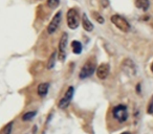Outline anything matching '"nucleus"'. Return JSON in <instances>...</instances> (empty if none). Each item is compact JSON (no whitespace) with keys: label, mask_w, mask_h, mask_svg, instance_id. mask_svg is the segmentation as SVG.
I'll return each instance as SVG.
<instances>
[{"label":"nucleus","mask_w":153,"mask_h":134,"mask_svg":"<svg viewBox=\"0 0 153 134\" xmlns=\"http://www.w3.org/2000/svg\"><path fill=\"white\" fill-rule=\"evenodd\" d=\"M97 68V61L94 57L89 58V59L86 61V63L83 65V67L81 68L79 73L80 79H87L90 76H92V73L96 71Z\"/></svg>","instance_id":"obj_1"},{"label":"nucleus","mask_w":153,"mask_h":134,"mask_svg":"<svg viewBox=\"0 0 153 134\" xmlns=\"http://www.w3.org/2000/svg\"><path fill=\"white\" fill-rule=\"evenodd\" d=\"M121 134H131L130 132H123V133H121Z\"/></svg>","instance_id":"obj_22"},{"label":"nucleus","mask_w":153,"mask_h":134,"mask_svg":"<svg viewBox=\"0 0 153 134\" xmlns=\"http://www.w3.org/2000/svg\"><path fill=\"white\" fill-rule=\"evenodd\" d=\"M80 23V16L76 9H70L67 12V25L70 30H76Z\"/></svg>","instance_id":"obj_4"},{"label":"nucleus","mask_w":153,"mask_h":134,"mask_svg":"<svg viewBox=\"0 0 153 134\" xmlns=\"http://www.w3.org/2000/svg\"><path fill=\"white\" fill-rule=\"evenodd\" d=\"M67 40L68 36L66 33H63L61 39H60L59 43V53H58V57H59L60 61H64L66 57V47H67Z\"/></svg>","instance_id":"obj_7"},{"label":"nucleus","mask_w":153,"mask_h":134,"mask_svg":"<svg viewBox=\"0 0 153 134\" xmlns=\"http://www.w3.org/2000/svg\"><path fill=\"white\" fill-rule=\"evenodd\" d=\"M135 7L143 11H147L150 7L149 0H135Z\"/></svg>","instance_id":"obj_12"},{"label":"nucleus","mask_w":153,"mask_h":134,"mask_svg":"<svg viewBox=\"0 0 153 134\" xmlns=\"http://www.w3.org/2000/svg\"><path fill=\"white\" fill-rule=\"evenodd\" d=\"M92 16L94 17V19H96V21L98 22V23L103 24L105 22L104 18H103L102 15H100V14H99L98 12H92Z\"/></svg>","instance_id":"obj_16"},{"label":"nucleus","mask_w":153,"mask_h":134,"mask_svg":"<svg viewBox=\"0 0 153 134\" xmlns=\"http://www.w3.org/2000/svg\"><path fill=\"white\" fill-rule=\"evenodd\" d=\"M71 47H72V51H74V53H76V55H79V53H81V51H82L81 42H79V41H76V40L72 41Z\"/></svg>","instance_id":"obj_13"},{"label":"nucleus","mask_w":153,"mask_h":134,"mask_svg":"<svg viewBox=\"0 0 153 134\" xmlns=\"http://www.w3.org/2000/svg\"><path fill=\"white\" fill-rule=\"evenodd\" d=\"M122 70L126 73L127 76H130V77H134L136 75V66L135 64L133 63V61L130 59H125L123 62H122Z\"/></svg>","instance_id":"obj_6"},{"label":"nucleus","mask_w":153,"mask_h":134,"mask_svg":"<svg viewBox=\"0 0 153 134\" xmlns=\"http://www.w3.org/2000/svg\"><path fill=\"white\" fill-rule=\"evenodd\" d=\"M60 4V0H47V5L51 9H56Z\"/></svg>","instance_id":"obj_17"},{"label":"nucleus","mask_w":153,"mask_h":134,"mask_svg":"<svg viewBox=\"0 0 153 134\" xmlns=\"http://www.w3.org/2000/svg\"><path fill=\"white\" fill-rule=\"evenodd\" d=\"M56 57H57V51H53L51 53V58H49L48 62H47V69H51L53 68V66H55V63H56Z\"/></svg>","instance_id":"obj_15"},{"label":"nucleus","mask_w":153,"mask_h":134,"mask_svg":"<svg viewBox=\"0 0 153 134\" xmlns=\"http://www.w3.org/2000/svg\"><path fill=\"white\" fill-rule=\"evenodd\" d=\"M13 125H14L13 121H11L10 124H7V125L4 127V129H3V134H11L12 130H13Z\"/></svg>","instance_id":"obj_18"},{"label":"nucleus","mask_w":153,"mask_h":134,"mask_svg":"<svg viewBox=\"0 0 153 134\" xmlns=\"http://www.w3.org/2000/svg\"><path fill=\"white\" fill-rule=\"evenodd\" d=\"M151 71L153 73V62H152V64H151Z\"/></svg>","instance_id":"obj_21"},{"label":"nucleus","mask_w":153,"mask_h":134,"mask_svg":"<svg viewBox=\"0 0 153 134\" xmlns=\"http://www.w3.org/2000/svg\"><path fill=\"white\" fill-rule=\"evenodd\" d=\"M110 71V66L107 63H103L97 67V77L100 80H105L109 76Z\"/></svg>","instance_id":"obj_9"},{"label":"nucleus","mask_w":153,"mask_h":134,"mask_svg":"<svg viewBox=\"0 0 153 134\" xmlns=\"http://www.w3.org/2000/svg\"><path fill=\"white\" fill-rule=\"evenodd\" d=\"M49 89V83H41L39 84L38 88H37V92H38V96L41 98H44L47 94Z\"/></svg>","instance_id":"obj_10"},{"label":"nucleus","mask_w":153,"mask_h":134,"mask_svg":"<svg viewBox=\"0 0 153 134\" xmlns=\"http://www.w3.org/2000/svg\"><path fill=\"white\" fill-rule=\"evenodd\" d=\"M60 22H61V12L59 11L55 16H53L51 23H49L48 26H47V33H48L49 35L53 34V33L58 30V27H59Z\"/></svg>","instance_id":"obj_8"},{"label":"nucleus","mask_w":153,"mask_h":134,"mask_svg":"<svg viewBox=\"0 0 153 134\" xmlns=\"http://www.w3.org/2000/svg\"><path fill=\"white\" fill-rule=\"evenodd\" d=\"M140 84H138V85L136 86V91H137L138 93H140Z\"/></svg>","instance_id":"obj_20"},{"label":"nucleus","mask_w":153,"mask_h":134,"mask_svg":"<svg viewBox=\"0 0 153 134\" xmlns=\"http://www.w3.org/2000/svg\"><path fill=\"white\" fill-rule=\"evenodd\" d=\"M112 116L120 124L125 123L129 117V113H128V109L125 105H117V106L113 107L112 109Z\"/></svg>","instance_id":"obj_2"},{"label":"nucleus","mask_w":153,"mask_h":134,"mask_svg":"<svg viewBox=\"0 0 153 134\" xmlns=\"http://www.w3.org/2000/svg\"><path fill=\"white\" fill-rule=\"evenodd\" d=\"M110 20H111V22H112V23L123 33H128L130 30L129 22H128L124 17H122V16L113 15V16H111Z\"/></svg>","instance_id":"obj_3"},{"label":"nucleus","mask_w":153,"mask_h":134,"mask_svg":"<svg viewBox=\"0 0 153 134\" xmlns=\"http://www.w3.org/2000/svg\"><path fill=\"white\" fill-rule=\"evenodd\" d=\"M74 88L72 87V86H69L68 89L66 90L65 94L63 96V98H62L61 100L59 101V103H58V107H59L60 109L67 108L68 105H69L70 102H71L72 98H74Z\"/></svg>","instance_id":"obj_5"},{"label":"nucleus","mask_w":153,"mask_h":134,"mask_svg":"<svg viewBox=\"0 0 153 134\" xmlns=\"http://www.w3.org/2000/svg\"><path fill=\"white\" fill-rule=\"evenodd\" d=\"M37 114V111H28V112H25L23 115H22V121H28L30 119H33Z\"/></svg>","instance_id":"obj_14"},{"label":"nucleus","mask_w":153,"mask_h":134,"mask_svg":"<svg viewBox=\"0 0 153 134\" xmlns=\"http://www.w3.org/2000/svg\"><path fill=\"white\" fill-rule=\"evenodd\" d=\"M82 26L86 32H91L94 30V25H92L91 21L88 19L86 14H83V17H82Z\"/></svg>","instance_id":"obj_11"},{"label":"nucleus","mask_w":153,"mask_h":134,"mask_svg":"<svg viewBox=\"0 0 153 134\" xmlns=\"http://www.w3.org/2000/svg\"><path fill=\"white\" fill-rule=\"evenodd\" d=\"M147 112H148L149 114H153V94L150 98V101H149L148 107H147Z\"/></svg>","instance_id":"obj_19"}]
</instances>
